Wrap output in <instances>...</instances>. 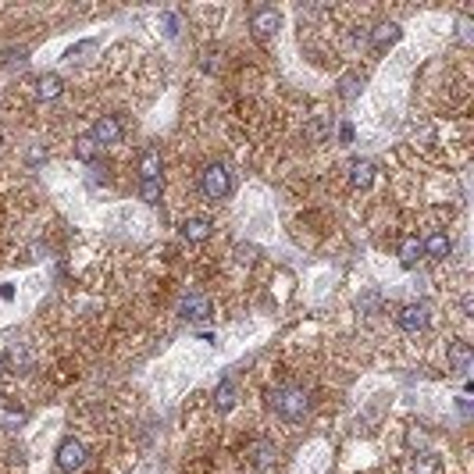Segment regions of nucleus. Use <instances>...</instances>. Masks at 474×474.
<instances>
[{"label":"nucleus","instance_id":"obj_20","mask_svg":"<svg viewBox=\"0 0 474 474\" xmlns=\"http://www.w3.org/2000/svg\"><path fill=\"white\" fill-rule=\"evenodd\" d=\"M307 136H311L314 143H321V139L328 136V118H324V114H321V118H314L311 125H307Z\"/></svg>","mask_w":474,"mask_h":474},{"label":"nucleus","instance_id":"obj_15","mask_svg":"<svg viewBox=\"0 0 474 474\" xmlns=\"http://www.w3.org/2000/svg\"><path fill=\"white\" fill-rule=\"evenodd\" d=\"M396 39H400V25H378L375 29V50L382 54L385 47H393Z\"/></svg>","mask_w":474,"mask_h":474},{"label":"nucleus","instance_id":"obj_9","mask_svg":"<svg viewBox=\"0 0 474 474\" xmlns=\"http://www.w3.org/2000/svg\"><path fill=\"white\" fill-rule=\"evenodd\" d=\"M211 232H214L211 218H189V221L182 225V236L189 239V243H203V239H211Z\"/></svg>","mask_w":474,"mask_h":474},{"label":"nucleus","instance_id":"obj_22","mask_svg":"<svg viewBox=\"0 0 474 474\" xmlns=\"http://www.w3.org/2000/svg\"><path fill=\"white\" fill-rule=\"evenodd\" d=\"M161 22H164V32H168V36H178V22H175V14H164Z\"/></svg>","mask_w":474,"mask_h":474},{"label":"nucleus","instance_id":"obj_23","mask_svg":"<svg viewBox=\"0 0 474 474\" xmlns=\"http://www.w3.org/2000/svg\"><path fill=\"white\" fill-rule=\"evenodd\" d=\"M239 254H243V260H254L257 250H254V246H239Z\"/></svg>","mask_w":474,"mask_h":474},{"label":"nucleus","instance_id":"obj_2","mask_svg":"<svg viewBox=\"0 0 474 474\" xmlns=\"http://www.w3.org/2000/svg\"><path fill=\"white\" fill-rule=\"evenodd\" d=\"M121 136H125V129H121V121L114 114H104L93 121V132L90 139L96 143V147H114V143H121Z\"/></svg>","mask_w":474,"mask_h":474},{"label":"nucleus","instance_id":"obj_14","mask_svg":"<svg viewBox=\"0 0 474 474\" xmlns=\"http://www.w3.org/2000/svg\"><path fill=\"white\" fill-rule=\"evenodd\" d=\"M214 403H218V410H232V406H236V382H232V378H221V382H218Z\"/></svg>","mask_w":474,"mask_h":474},{"label":"nucleus","instance_id":"obj_10","mask_svg":"<svg viewBox=\"0 0 474 474\" xmlns=\"http://www.w3.org/2000/svg\"><path fill=\"white\" fill-rule=\"evenodd\" d=\"M349 182H353L357 189H367V185L375 182V164L371 161H353L349 164Z\"/></svg>","mask_w":474,"mask_h":474},{"label":"nucleus","instance_id":"obj_19","mask_svg":"<svg viewBox=\"0 0 474 474\" xmlns=\"http://www.w3.org/2000/svg\"><path fill=\"white\" fill-rule=\"evenodd\" d=\"M139 196L147 200V203H157V200H161V178H147V182H139Z\"/></svg>","mask_w":474,"mask_h":474},{"label":"nucleus","instance_id":"obj_25","mask_svg":"<svg viewBox=\"0 0 474 474\" xmlns=\"http://www.w3.org/2000/svg\"><path fill=\"white\" fill-rule=\"evenodd\" d=\"M29 161H32V164H39V161H43V150H39V147H36V150H29Z\"/></svg>","mask_w":474,"mask_h":474},{"label":"nucleus","instance_id":"obj_4","mask_svg":"<svg viewBox=\"0 0 474 474\" xmlns=\"http://www.w3.org/2000/svg\"><path fill=\"white\" fill-rule=\"evenodd\" d=\"M82 460H86V446L75 442V439H65V442H61V449H57L61 471H75V467H82Z\"/></svg>","mask_w":474,"mask_h":474},{"label":"nucleus","instance_id":"obj_3","mask_svg":"<svg viewBox=\"0 0 474 474\" xmlns=\"http://www.w3.org/2000/svg\"><path fill=\"white\" fill-rule=\"evenodd\" d=\"M203 193H207V200H225L232 193V178L221 164H211V168L203 172Z\"/></svg>","mask_w":474,"mask_h":474},{"label":"nucleus","instance_id":"obj_1","mask_svg":"<svg viewBox=\"0 0 474 474\" xmlns=\"http://www.w3.org/2000/svg\"><path fill=\"white\" fill-rule=\"evenodd\" d=\"M271 406H275V414L282 421L296 424V421H303L311 400H307V393H303L300 385H282V389H275V393H271Z\"/></svg>","mask_w":474,"mask_h":474},{"label":"nucleus","instance_id":"obj_17","mask_svg":"<svg viewBox=\"0 0 474 474\" xmlns=\"http://www.w3.org/2000/svg\"><path fill=\"white\" fill-rule=\"evenodd\" d=\"M61 90H65V82H61L57 75H43V79H39V96H43V100L61 96Z\"/></svg>","mask_w":474,"mask_h":474},{"label":"nucleus","instance_id":"obj_7","mask_svg":"<svg viewBox=\"0 0 474 474\" xmlns=\"http://www.w3.org/2000/svg\"><path fill=\"white\" fill-rule=\"evenodd\" d=\"M446 360H449V367L457 371V375H467L471 364H474V353H471V346H467V342H453V346H449V353H446Z\"/></svg>","mask_w":474,"mask_h":474},{"label":"nucleus","instance_id":"obj_8","mask_svg":"<svg viewBox=\"0 0 474 474\" xmlns=\"http://www.w3.org/2000/svg\"><path fill=\"white\" fill-rule=\"evenodd\" d=\"M254 32L260 36V39H267V36H275V29H278V11L275 8H260V11H254Z\"/></svg>","mask_w":474,"mask_h":474},{"label":"nucleus","instance_id":"obj_24","mask_svg":"<svg viewBox=\"0 0 474 474\" xmlns=\"http://www.w3.org/2000/svg\"><path fill=\"white\" fill-rule=\"evenodd\" d=\"M339 136H342V143H349V139H353V129H349V125H342V129H339Z\"/></svg>","mask_w":474,"mask_h":474},{"label":"nucleus","instance_id":"obj_11","mask_svg":"<svg viewBox=\"0 0 474 474\" xmlns=\"http://www.w3.org/2000/svg\"><path fill=\"white\" fill-rule=\"evenodd\" d=\"M139 178L147 182V178H161V150L150 147V150H143L139 157Z\"/></svg>","mask_w":474,"mask_h":474},{"label":"nucleus","instance_id":"obj_18","mask_svg":"<svg viewBox=\"0 0 474 474\" xmlns=\"http://www.w3.org/2000/svg\"><path fill=\"white\" fill-rule=\"evenodd\" d=\"M75 157L90 164V161L96 157V143H93L90 136H82V139H75Z\"/></svg>","mask_w":474,"mask_h":474},{"label":"nucleus","instance_id":"obj_5","mask_svg":"<svg viewBox=\"0 0 474 474\" xmlns=\"http://www.w3.org/2000/svg\"><path fill=\"white\" fill-rule=\"evenodd\" d=\"M182 318L207 321V318H211V300L200 296V293H185V296H182Z\"/></svg>","mask_w":474,"mask_h":474},{"label":"nucleus","instance_id":"obj_21","mask_svg":"<svg viewBox=\"0 0 474 474\" xmlns=\"http://www.w3.org/2000/svg\"><path fill=\"white\" fill-rule=\"evenodd\" d=\"M360 86H364V79H357V75H346V79H342V100H353V96L360 93Z\"/></svg>","mask_w":474,"mask_h":474},{"label":"nucleus","instance_id":"obj_12","mask_svg":"<svg viewBox=\"0 0 474 474\" xmlns=\"http://www.w3.org/2000/svg\"><path fill=\"white\" fill-rule=\"evenodd\" d=\"M421 246H424V254H428V257L446 260L449 250H453V239H449L446 232H435V236H428V243H421Z\"/></svg>","mask_w":474,"mask_h":474},{"label":"nucleus","instance_id":"obj_16","mask_svg":"<svg viewBox=\"0 0 474 474\" xmlns=\"http://www.w3.org/2000/svg\"><path fill=\"white\" fill-rule=\"evenodd\" d=\"M250 453H254V464H257V467H271V464H275V446H271V442H254Z\"/></svg>","mask_w":474,"mask_h":474},{"label":"nucleus","instance_id":"obj_13","mask_svg":"<svg viewBox=\"0 0 474 474\" xmlns=\"http://www.w3.org/2000/svg\"><path fill=\"white\" fill-rule=\"evenodd\" d=\"M421 254H424V246H421L418 236H406V239L400 243V260H403V267H414V264L421 260Z\"/></svg>","mask_w":474,"mask_h":474},{"label":"nucleus","instance_id":"obj_6","mask_svg":"<svg viewBox=\"0 0 474 474\" xmlns=\"http://www.w3.org/2000/svg\"><path fill=\"white\" fill-rule=\"evenodd\" d=\"M400 324L406 328V332H421V328H428V307L424 303H410L400 311Z\"/></svg>","mask_w":474,"mask_h":474},{"label":"nucleus","instance_id":"obj_26","mask_svg":"<svg viewBox=\"0 0 474 474\" xmlns=\"http://www.w3.org/2000/svg\"><path fill=\"white\" fill-rule=\"evenodd\" d=\"M14 296V289H11V285H0V300H11Z\"/></svg>","mask_w":474,"mask_h":474}]
</instances>
